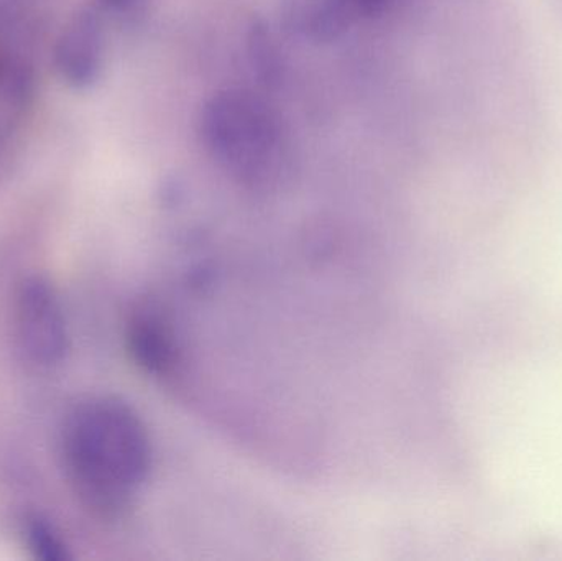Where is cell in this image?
Instances as JSON below:
<instances>
[{
    "label": "cell",
    "mask_w": 562,
    "mask_h": 561,
    "mask_svg": "<svg viewBox=\"0 0 562 561\" xmlns=\"http://www.w3.org/2000/svg\"><path fill=\"white\" fill-rule=\"evenodd\" d=\"M393 0H304L296 12L297 25L321 42L339 38L357 20L379 15Z\"/></svg>",
    "instance_id": "6"
},
{
    "label": "cell",
    "mask_w": 562,
    "mask_h": 561,
    "mask_svg": "<svg viewBox=\"0 0 562 561\" xmlns=\"http://www.w3.org/2000/svg\"><path fill=\"white\" fill-rule=\"evenodd\" d=\"M59 457L79 503L95 516L115 519L147 484L154 448L131 404L115 395H88L63 418Z\"/></svg>",
    "instance_id": "1"
},
{
    "label": "cell",
    "mask_w": 562,
    "mask_h": 561,
    "mask_svg": "<svg viewBox=\"0 0 562 561\" xmlns=\"http://www.w3.org/2000/svg\"><path fill=\"white\" fill-rule=\"evenodd\" d=\"M127 345L134 361L147 374L168 378L178 364V341L173 323L164 306L140 303L127 325Z\"/></svg>",
    "instance_id": "5"
},
{
    "label": "cell",
    "mask_w": 562,
    "mask_h": 561,
    "mask_svg": "<svg viewBox=\"0 0 562 561\" xmlns=\"http://www.w3.org/2000/svg\"><path fill=\"white\" fill-rule=\"evenodd\" d=\"M250 46H252L254 65L259 69L260 75L266 79H273L279 71V58L277 49L267 33L266 26L254 25L252 36H250Z\"/></svg>",
    "instance_id": "8"
},
{
    "label": "cell",
    "mask_w": 562,
    "mask_h": 561,
    "mask_svg": "<svg viewBox=\"0 0 562 561\" xmlns=\"http://www.w3.org/2000/svg\"><path fill=\"white\" fill-rule=\"evenodd\" d=\"M23 540L36 560L68 561L72 559L68 543L55 524L42 516H30L23 520Z\"/></svg>",
    "instance_id": "7"
},
{
    "label": "cell",
    "mask_w": 562,
    "mask_h": 561,
    "mask_svg": "<svg viewBox=\"0 0 562 561\" xmlns=\"http://www.w3.org/2000/svg\"><path fill=\"white\" fill-rule=\"evenodd\" d=\"M12 339L20 358L33 368H58L68 356L71 336L65 306L45 277H26L15 290Z\"/></svg>",
    "instance_id": "3"
},
{
    "label": "cell",
    "mask_w": 562,
    "mask_h": 561,
    "mask_svg": "<svg viewBox=\"0 0 562 561\" xmlns=\"http://www.w3.org/2000/svg\"><path fill=\"white\" fill-rule=\"evenodd\" d=\"M201 137L214 160L247 188L269 190L288 171V148L276 112L252 92H217L201 114Z\"/></svg>",
    "instance_id": "2"
},
{
    "label": "cell",
    "mask_w": 562,
    "mask_h": 561,
    "mask_svg": "<svg viewBox=\"0 0 562 561\" xmlns=\"http://www.w3.org/2000/svg\"><path fill=\"white\" fill-rule=\"evenodd\" d=\"M104 56L105 36L101 16L95 10H81L66 23L56 42V71L71 88L86 89L101 76Z\"/></svg>",
    "instance_id": "4"
},
{
    "label": "cell",
    "mask_w": 562,
    "mask_h": 561,
    "mask_svg": "<svg viewBox=\"0 0 562 561\" xmlns=\"http://www.w3.org/2000/svg\"><path fill=\"white\" fill-rule=\"evenodd\" d=\"M104 9L109 10H125L134 5L137 0H99Z\"/></svg>",
    "instance_id": "9"
}]
</instances>
